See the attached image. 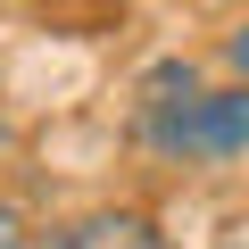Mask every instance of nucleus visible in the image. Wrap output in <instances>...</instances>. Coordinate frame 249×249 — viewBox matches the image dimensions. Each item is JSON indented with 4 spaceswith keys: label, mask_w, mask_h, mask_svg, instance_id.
Returning a JSON list of instances; mask_svg holds the SVG:
<instances>
[{
    "label": "nucleus",
    "mask_w": 249,
    "mask_h": 249,
    "mask_svg": "<svg viewBox=\"0 0 249 249\" xmlns=\"http://www.w3.org/2000/svg\"><path fill=\"white\" fill-rule=\"evenodd\" d=\"M142 150H158V158H175V166H224V158H249V83L142 108Z\"/></svg>",
    "instance_id": "nucleus-1"
},
{
    "label": "nucleus",
    "mask_w": 249,
    "mask_h": 249,
    "mask_svg": "<svg viewBox=\"0 0 249 249\" xmlns=\"http://www.w3.org/2000/svg\"><path fill=\"white\" fill-rule=\"evenodd\" d=\"M42 249H166V241H158V224L133 216V208H91V216L58 224Z\"/></svg>",
    "instance_id": "nucleus-2"
},
{
    "label": "nucleus",
    "mask_w": 249,
    "mask_h": 249,
    "mask_svg": "<svg viewBox=\"0 0 249 249\" xmlns=\"http://www.w3.org/2000/svg\"><path fill=\"white\" fill-rule=\"evenodd\" d=\"M0 249H34V232H25V216H17V208H0Z\"/></svg>",
    "instance_id": "nucleus-3"
},
{
    "label": "nucleus",
    "mask_w": 249,
    "mask_h": 249,
    "mask_svg": "<svg viewBox=\"0 0 249 249\" xmlns=\"http://www.w3.org/2000/svg\"><path fill=\"white\" fill-rule=\"evenodd\" d=\"M224 58H232V67H241V83H249V25H241V34L224 42Z\"/></svg>",
    "instance_id": "nucleus-4"
}]
</instances>
